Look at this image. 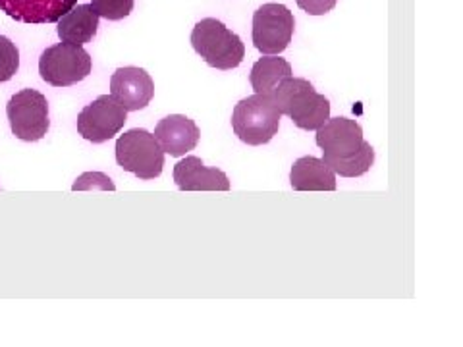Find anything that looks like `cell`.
<instances>
[{"mask_svg":"<svg viewBox=\"0 0 463 347\" xmlns=\"http://www.w3.org/2000/svg\"><path fill=\"white\" fill-rule=\"evenodd\" d=\"M315 141L323 149V161L342 178L364 176L374 164L373 145L364 139V127L355 120L328 118L317 129Z\"/></svg>","mask_w":463,"mask_h":347,"instance_id":"cell-1","label":"cell"},{"mask_svg":"<svg viewBox=\"0 0 463 347\" xmlns=\"http://www.w3.org/2000/svg\"><path fill=\"white\" fill-rule=\"evenodd\" d=\"M270 98L282 114L306 132H317L330 118V100L317 93L313 83L303 78H286Z\"/></svg>","mask_w":463,"mask_h":347,"instance_id":"cell-2","label":"cell"},{"mask_svg":"<svg viewBox=\"0 0 463 347\" xmlns=\"http://www.w3.org/2000/svg\"><path fill=\"white\" fill-rule=\"evenodd\" d=\"M194 51L214 70H234L245 58V45L230 29L216 18H205L195 23L192 32Z\"/></svg>","mask_w":463,"mask_h":347,"instance_id":"cell-3","label":"cell"},{"mask_svg":"<svg viewBox=\"0 0 463 347\" xmlns=\"http://www.w3.org/2000/svg\"><path fill=\"white\" fill-rule=\"evenodd\" d=\"M282 112L274 100L265 95H251L241 98L232 112V127L240 141L253 145H267L279 134Z\"/></svg>","mask_w":463,"mask_h":347,"instance_id":"cell-4","label":"cell"},{"mask_svg":"<svg viewBox=\"0 0 463 347\" xmlns=\"http://www.w3.org/2000/svg\"><path fill=\"white\" fill-rule=\"evenodd\" d=\"M116 163L124 172H132L139 180L147 182L163 174L165 151L147 129L134 127L116 141Z\"/></svg>","mask_w":463,"mask_h":347,"instance_id":"cell-5","label":"cell"},{"mask_svg":"<svg viewBox=\"0 0 463 347\" xmlns=\"http://www.w3.org/2000/svg\"><path fill=\"white\" fill-rule=\"evenodd\" d=\"M91 54L81 45L58 42L43 51L39 58V74L52 87H70L91 74Z\"/></svg>","mask_w":463,"mask_h":347,"instance_id":"cell-6","label":"cell"},{"mask_svg":"<svg viewBox=\"0 0 463 347\" xmlns=\"http://www.w3.org/2000/svg\"><path fill=\"white\" fill-rule=\"evenodd\" d=\"M6 116L12 134L27 143L41 141L51 127L49 100L37 89H22L12 95L6 105Z\"/></svg>","mask_w":463,"mask_h":347,"instance_id":"cell-7","label":"cell"},{"mask_svg":"<svg viewBox=\"0 0 463 347\" xmlns=\"http://www.w3.org/2000/svg\"><path fill=\"white\" fill-rule=\"evenodd\" d=\"M296 32V18L284 5H263L253 14L251 39L260 54H282Z\"/></svg>","mask_w":463,"mask_h":347,"instance_id":"cell-8","label":"cell"},{"mask_svg":"<svg viewBox=\"0 0 463 347\" xmlns=\"http://www.w3.org/2000/svg\"><path fill=\"white\" fill-rule=\"evenodd\" d=\"M128 122V110L112 95H100L78 116V132L91 143H105Z\"/></svg>","mask_w":463,"mask_h":347,"instance_id":"cell-9","label":"cell"},{"mask_svg":"<svg viewBox=\"0 0 463 347\" xmlns=\"http://www.w3.org/2000/svg\"><path fill=\"white\" fill-rule=\"evenodd\" d=\"M110 95L128 112H137L149 107L155 97V83L143 68H118L110 78Z\"/></svg>","mask_w":463,"mask_h":347,"instance_id":"cell-10","label":"cell"},{"mask_svg":"<svg viewBox=\"0 0 463 347\" xmlns=\"http://www.w3.org/2000/svg\"><path fill=\"white\" fill-rule=\"evenodd\" d=\"M174 182L180 192H230L226 174L205 166L199 156H185L174 166Z\"/></svg>","mask_w":463,"mask_h":347,"instance_id":"cell-11","label":"cell"},{"mask_svg":"<svg viewBox=\"0 0 463 347\" xmlns=\"http://www.w3.org/2000/svg\"><path fill=\"white\" fill-rule=\"evenodd\" d=\"M155 139L170 156H184L197 147L201 132L197 124L184 114H170L156 124Z\"/></svg>","mask_w":463,"mask_h":347,"instance_id":"cell-12","label":"cell"},{"mask_svg":"<svg viewBox=\"0 0 463 347\" xmlns=\"http://www.w3.org/2000/svg\"><path fill=\"white\" fill-rule=\"evenodd\" d=\"M78 0H0V10L22 23H56Z\"/></svg>","mask_w":463,"mask_h":347,"instance_id":"cell-13","label":"cell"},{"mask_svg":"<svg viewBox=\"0 0 463 347\" xmlns=\"http://www.w3.org/2000/svg\"><path fill=\"white\" fill-rule=\"evenodd\" d=\"M289 183L296 192H336V174L323 158L301 156L289 172Z\"/></svg>","mask_w":463,"mask_h":347,"instance_id":"cell-14","label":"cell"},{"mask_svg":"<svg viewBox=\"0 0 463 347\" xmlns=\"http://www.w3.org/2000/svg\"><path fill=\"white\" fill-rule=\"evenodd\" d=\"M56 23V33L62 42L85 45V42H91L99 32V14L91 5H80L66 12Z\"/></svg>","mask_w":463,"mask_h":347,"instance_id":"cell-15","label":"cell"},{"mask_svg":"<svg viewBox=\"0 0 463 347\" xmlns=\"http://www.w3.org/2000/svg\"><path fill=\"white\" fill-rule=\"evenodd\" d=\"M289 76H294V71L286 58H280L279 54H265V58H259L253 64L250 81L255 93L272 97L277 87Z\"/></svg>","mask_w":463,"mask_h":347,"instance_id":"cell-16","label":"cell"},{"mask_svg":"<svg viewBox=\"0 0 463 347\" xmlns=\"http://www.w3.org/2000/svg\"><path fill=\"white\" fill-rule=\"evenodd\" d=\"M20 70V51L14 42L0 35V83L10 81Z\"/></svg>","mask_w":463,"mask_h":347,"instance_id":"cell-17","label":"cell"},{"mask_svg":"<svg viewBox=\"0 0 463 347\" xmlns=\"http://www.w3.org/2000/svg\"><path fill=\"white\" fill-rule=\"evenodd\" d=\"M134 5L136 0H91V6L99 14V18L109 22L128 18L134 12Z\"/></svg>","mask_w":463,"mask_h":347,"instance_id":"cell-18","label":"cell"},{"mask_svg":"<svg viewBox=\"0 0 463 347\" xmlns=\"http://www.w3.org/2000/svg\"><path fill=\"white\" fill-rule=\"evenodd\" d=\"M93 187H99V190H109V192L116 190V185L112 183V180L109 176H105V174H100V172L83 174V176H80L76 180V183H74V187H71V190L81 192V190H93Z\"/></svg>","mask_w":463,"mask_h":347,"instance_id":"cell-19","label":"cell"},{"mask_svg":"<svg viewBox=\"0 0 463 347\" xmlns=\"http://www.w3.org/2000/svg\"><path fill=\"white\" fill-rule=\"evenodd\" d=\"M296 3L309 16H325V14L335 10L338 0H296Z\"/></svg>","mask_w":463,"mask_h":347,"instance_id":"cell-20","label":"cell"}]
</instances>
